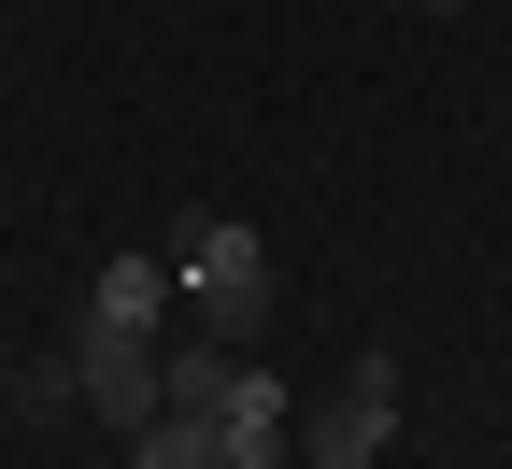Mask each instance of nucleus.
Here are the masks:
<instances>
[{"label":"nucleus","instance_id":"nucleus-5","mask_svg":"<svg viewBox=\"0 0 512 469\" xmlns=\"http://www.w3.org/2000/svg\"><path fill=\"white\" fill-rule=\"evenodd\" d=\"M185 313V285H171V256H100V285H86V327H157Z\"/></svg>","mask_w":512,"mask_h":469},{"label":"nucleus","instance_id":"nucleus-2","mask_svg":"<svg viewBox=\"0 0 512 469\" xmlns=\"http://www.w3.org/2000/svg\"><path fill=\"white\" fill-rule=\"evenodd\" d=\"M384 441H399V356H356L328 398H313V413H299V469H384Z\"/></svg>","mask_w":512,"mask_h":469},{"label":"nucleus","instance_id":"nucleus-1","mask_svg":"<svg viewBox=\"0 0 512 469\" xmlns=\"http://www.w3.org/2000/svg\"><path fill=\"white\" fill-rule=\"evenodd\" d=\"M171 285H185V313H200L214 342H256L271 256H256V228H228V214H185V228H171Z\"/></svg>","mask_w":512,"mask_h":469},{"label":"nucleus","instance_id":"nucleus-6","mask_svg":"<svg viewBox=\"0 0 512 469\" xmlns=\"http://www.w3.org/2000/svg\"><path fill=\"white\" fill-rule=\"evenodd\" d=\"M128 469H228V441H214V413H143L128 427Z\"/></svg>","mask_w":512,"mask_h":469},{"label":"nucleus","instance_id":"nucleus-3","mask_svg":"<svg viewBox=\"0 0 512 469\" xmlns=\"http://www.w3.org/2000/svg\"><path fill=\"white\" fill-rule=\"evenodd\" d=\"M72 384H86V413L128 441L157 413V342H143V327H72Z\"/></svg>","mask_w":512,"mask_h":469},{"label":"nucleus","instance_id":"nucleus-4","mask_svg":"<svg viewBox=\"0 0 512 469\" xmlns=\"http://www.w3.org/2000/svg\"><path fill=\"white\" fill-rule=\"evenodd\" d=\"M214 441H228V469H285V441H299L285 384H271V370H228V398H214Z\"/></svg>","mask_w":512,"mask_h":469},{"label":"nucleus","instance_id":"nucleus-8","mask_svg":"<svg viewBox=\"0 0 512 469\" xmlns=\"http://www.w3.org/2000/svg\"><path fill=\"white\" fill-rule=\"evenodd\" d=\"M413 15H470V0H413Z\"/></svg>","mask_w":512,"mask_h":469},{"label":"nucleus","instance_id":"nucleus-7","mask_svg":"<svg viewBox=\"0 0 512 469\" xmlns=\"http://www.w3.org/2000/svg\"><path fill=\"white\" fill-rule=\"evenodd\" d=\"M15 398H29V413H86V384H72V342H43V356H15Z\"/></svg>","mask_w":512,"mask_h":469}]
</instances>
